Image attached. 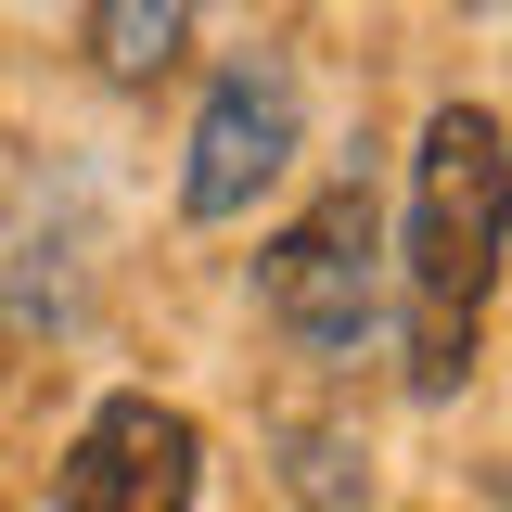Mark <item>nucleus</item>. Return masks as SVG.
I'll return each instance as SVG.
<instances>
[{
    "instance_id": "f03ea898",
    "label": "nucleus",
    "mask_w": 512,
    "mask_h": 512,
    "mask_svg": "<svg viewBox=\"0 0 512 512\" xmlns=\"http://www.w3.org/2000/svg\"><path fill=\"white\" fill-rule=\"evenodd\" d=\"M256 295H269L282 333H308L320 359H346L384 320V205L346 180V192H320L308 218H282L269 256H256Z\"/></svg>"
},
{
    "instance_id": "39448f33",
    "label": "nucleus",
    "mask_w": 512,
    "mask_h": 512,
    "mask_svg": "<svg viewBox=\"0 0 512 512\" xmlns=\"http://www.w3.org/2000/svg\"><path fill=\"white\" fill-rule=\"evenodd\" d=\"M90 52H103V77H154V64L180 52V0H90Z\"/></svg>"
},
{
    "instance_id": "20e7f679",
    "label": "nucleus",
    "mask_w": 512,
    "mask_h": 512,
    "mask_svg": "<svg viewBox=\"0 0 512 512\" xmlns=\"http://www.w3.org/2000/svg\"><path fill=\"white\" fill-rule=\"evenodd\" d=\"M205 487V436L167 397H103L52 474V512H192Z\"/></svg>"
},
{
    "instance_id": "f257e3e1",
    "label": "nucleus",
    "mask_w": 512,
    "mask_h": 512,
    "mask_svg": "<svg viewBox=\"0 0 512 512\" xmlns=\"http://www.w3.org/2000/svg\"><path fill=\"white\" fill-rule=\"evenodd\" d=\"M512 244V141L487 103H436L410 154V231H397V295H410V397H448L474 372V320Z\"/></svg>"
},
{
    "instance_id": "7ed1b4c3",
    "label": "nucleus",
    "mask_w": 512,
    "mask_h": 512,
    "mask_svg": "<svg viewBox=\"0 0 512 512\" xmlns=\"http://www.w3.org/2000/svg\"><path fill=\"white\" fill-rule=\"evenodd\" d=\"M295 64L282 52H231L218 64V90H205V116H192V167H180V205L192 218H244L256 192L295 167Z\"/></svg>"
}]
</instances>
